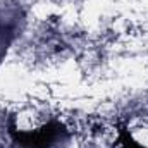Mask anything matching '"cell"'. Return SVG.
<instances>
[{
    "label": "cell",
    "mask_w": 148,
    "mask_h": 148,
    "mask_svg": "<svg viewBox=\"0 0 148 148\" xmlns=\"http://www.w3.org/2000/svg\"><path fill=\"white\" fill-rule=\"evenodd\" d=\"M117 131H119V136L114 141L112 148H148L145 145H141L140 141L134 140V136L131 134V131H129V127H127L126 122H122Z\"/></svg>",
    "instance_id": "3957f363"
},
{
    "label": "cell",
    "mask_w": 148,
    "mask_h": 148,
    "mask_svg": "<svg viewBox=\"0 0 148 148\" xmlns=\"http://www.w3.org/2000/svg\"><path fill=\"white\" fill-rule=\"evenodd\" d=\"M7 133L16 148H57L69 140V129L59 121H48L33 131H23L16 124V115L9 117Z\"/></svg>",
    "instance_id": "6da1fadb"
},
{
    "label": "cell",
    "mask_w": 148,
    "mask_h": 148,
    "mask_svg": "<svg viewBox=\"0 0 148 148\" xmlns=\"http://www.w3.org/2000/svg\"><path fill=\"white\" fill-rule=\"evenodd\" d=\"M24 12L21 5H0V64L3 62L10 45L21 35Z\"/></svg>",
    "instance_id": "7a4b0ae2"
}]
</instances>
